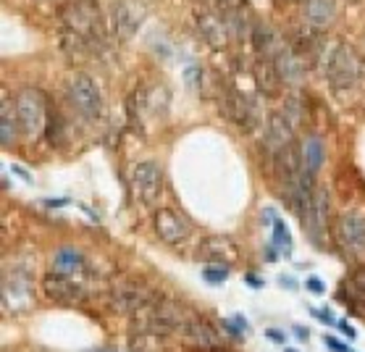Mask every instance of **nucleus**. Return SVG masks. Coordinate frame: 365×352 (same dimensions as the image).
Here are the masks:
<instances>
[{
  "label": "nucleus",
  "mask_w": 365,
  "mask_h": 352,
  "mask_svg": "<svg viewBox=\"0 0 365 352\" xmlns=\"http://www.w3.org/2000/svg\"><path fill=\"white\" fill-rule=\"evenodd\" d=\"M336 239L349 255L365 258V213L347 210L336 221Z\"/></svg>",
  "instance_id": "1a4fd4ad"
},
{
  "label": "nucleus",
  "mask_w": 365,
  "mask_h": 352,
  "mask_svg": "<svg viewBox=\"0 0 365 352\" xmlns=\"http://www.w3.org/2000/svg\"><path fill=\"white\" fill-rule=\"evenodd\" d=\"M197 26H200L202 40H205L207 45L221 48V45L226 42V34H229V29H226L224 19L218 16L216 11H202V14L197 16Z\"/></svg>",
  "instance_id": "6ab92c4d"
},
{
  "label": "nucleus",
  "mask_w": 365,
  "mask_h": 352,
  "mask_svg": "<svg viewBox=\"0 0 365 352\" xmlns=\"http://www.w3.org/2000/svg\"><path fill=\"white\" fill-rule=\"evenodd\" d=\"M324 74L331 87L349 90L363 76V56L347 42H336L334 51L324 53Z\"/></svg>",
  "instance_id": "f03ea898"
},
{
  "label": "nucleus",
  "mask_w": 365,
  "mask_h": 352,
  "mask_svg": "<svg viewBox=\"0 0 365 352\" xmlns=\"http://www.w3.org/2000/svg\"><path fill=\"white\" fill-rule=\"evenodd\" d=\"M187 344H195L200 350H207V352H216L221 350V336L213 326H210V321L200 319L197 313H192L190 321L184 323L182 334H179Z\"/></svg>",
  "instance_id": "f8f14e48"
},
{
  "label": "nucleus",
  "mask_w": 365,
  "mask_h": 352,
  "mask_svg": "<svg viewBox=\"0 0 365 352\" xmlns=\"http://www.w3.org/2000/svg\"><path fill=\"white\" fill-rule=\"evenodd\" d=\"M16 110H19V126L26 137H37L45 126L48 118V105H45V95L40 90L26 87L16 98Z\"/></svg>",
  "instance_id": "423d86ee"
},
{
  "label": "nucleus",
  "mask_w": 365,
  "mask_h": 352,
  "mask_svg": "<svg viewBox=\"0 0 365 352\" xmlns=\"http://www.w3.org/2000/svg\"><path fill=\"white\" fill-rule=\"evenodd\" d=\"M245 281H247V284H252L255 289H260V286H263V281H260L255 274H247V276H245Z\"/></svg>",
  "instance_id": "f704fd0d"
},
{
  "label": "nucleus",
  "mask_w": 365,
  "mask_h": 352,
  "mask_svg": "<svg viewBox=\"0 0 365 352\" xmlns=\"http://www.w3.org/2000/svg\"><path fill=\"white\" fill-rule=\"evenodd\" d=\"M132 192L142 205H155L163 195V171L153 160H142L132 168Z\"/></svg>",
  "instance_id": "39448f33"
},
{
  "label": "nucleus",
  "mask_w": 365,
  "mask_h": 352,
  "mask_svg": "<svg viewBox=\"0 0 365 352\" xmlns=\"http://www.w3.org/2000/svg\"><path fill=\"white\" fill-rule=\"evenodd\" d=\"M276 68H279V76H282L284 82H299L302 76H305V68H307V58H302L299 53H294L292 48H282V51L276 53L274 58Z\"/></svg>",
  "instance_id": "f3484780"
},
{
  "label": "nucleus",
  "mask_w": 365,
  "mask_h": 352,
  "mask_svg": "<svg viewBox=\"0 0 365 352\" xmlns=\"http://www.w3.org/2000/svg\"><path fill=\"white\" fill-rule=\"evenodd\" d=\"M53 274L79 279L84 274V255L74 247H63L53 255Z\"/></svg>",
  "instance_id": "aec40b11"
},
{
  "label": "nucleus",
  "mask_w": 365,
  "mask_h": 352,
  "mask_svg": "<svg viewBox=\"0 0 365 352\" xmlns=\"http://www.w3.org/2000/svg\"><path fill=\"white\" fill-rule=\"evenodd\" d=\"M92 352H118V350H92Z\"/></svg>",
  "instance_id": "58836bf2"
},
{
  "label": "nucleus",
  "mask_w": 365,
  "mask_h": 352,
  "mask_svg": "<svg viewBox=\"0 0 365 352\" xmlns=\"http://www.w3.org/2000/svg\"><path fill=\"white\" fill-rule=\"evenodd\" d=\"M329 216H331V200H329V190L326 187H316V192L307 202V208L302 210V229L305 234L318 244L324 247V234L329 229Z\"/></svg>",
  "instance_id": "20e7f679"
},
{
  "label": "nucleus",
  "mask_w": 365,
  "mask_h": 352,
  "mask_svg": "<svg viewBox=\"0 0 365 352\" xmlns=\"http://www.w3.org/2000/svg\"><path fill=\"white\" fill-rule=\"evenodd\" d=\"M255 84L257 90L268 98H276V95L282 93V84L284 79L279 76V68H276L274 61H260L255 66Z\"/></svg>",
  "instance_id": "412c9836"
},
{
  "label": "nucleus",
  "mask_w": 365,
  "mask_h": 352,
  "mask_svg": "<svg viewBox=\"0 0 365 352\" xmlns=\"http://www.w3.org/2000/svg\"><path fill=\"white\" fill-rule=\"evenodd\" d=\"M0 100H3V108H0V143H3V147H11L16 143V132L21 129L19 126V110L9 90H3Z\"/></svg>",
  "instance_id": "dca6fc26"
},
{
  "label": "nucleus",
  "mask_w": 365,
  "mask_h": 352,
  "mask_svg": "<svg viewBox=\"0 0 365 352\" xmlns=\"http://www.w3.org/2000/svg\"><path fill=\"white\" fill-rule=\"evenodd\" d=\"M100 37H103V19L98 3L76 0L63 9V40H71V48L84 51L87 45L100 42Z\"/></svg>",
  "instance_id": "f257e3e1"
},
{
  "label": "nucleus",
  "mask_w": 365,
  "mask_h": 352,
  "mask_svg": "<svg viewBox=\"0 0 365 352\" xmlns=\"http://www.w3.org/2000/svg\"><path fill=\"white\" fill-rule=\"evenodd\" d=\"M336 326H339V328H341V334H344V336H349V339H355V336H357V331H355V328L349 326V321H339V323H336Z\"/></svg>",
  "instance_id": "473e14b6"
},
{
  "label": "nucleus",
  "mask_w": 365,
  "mask_h": 352,
  "mask_svg": "<svg viewBox=\"0 0 365 352\" xmlns=\"http://www.w3.org/2000/svg\"><path fill=\"white\" fill-rule=\"evenodd\" d=\"M334 16H336L334 0H305V19L313 26H326Z\"/></svg>",
  "instance_id": "5701e85b"
},
{
  "label": "nucleus",
  "mask_w": 365,
  "mask_h": 352,
  "mask_svg": "<svg viewBox=\"0 0 365 352\" xmlns=\"http://www.w3.org/2000/svg\"><path fill=\"white\" fill-rule=\"evenodd\" d=\"M324 344H326V347H329L331 352H352V350L347 347V344H341L339 339H336V336H329V334H326V336H324Z\"/></svg>",
  "instance_id": "c85d7f7f"
},
{
  "label": "nucleus",
  "mask_w": 365,
  "mask_h": 352,
  "mask_svg": "<svg viewBox=\"0 0 365 352\" xmlns=\"http://www.w3.org/2000/svg\"><path fill=\"white\" fill-rule=\"evenodd\" d=\"M299 158H302V171L307 174H316L321 163H324V143L316 135L302 137L299 143Z\"/></svg>",
  "instance_id": "4be33fe9"
},
{
  "label": "nucleus",
  "mask_w": 365,
  "mask_h": 352,
  "mask_svg": "<svg viewBox=\"0 0 365 352\" xmlns=\"http://www.w3.org/2000/svg\"><path fill=\"white\" fill-rule=\"evenodd\" d=\"M274 244L279 250L287 252V255L292 252V237H289V232H287V227H284L282 218H274Z\"/></svg>",
  "instance_id": "bb28decb"
},
{
  "label": "nucleus",
  "mask_w": 365,
  "mask_h": 352,
  "mask_svg": "<svg viewBox=\"0 0 365 352\" xmlns=\"http://www.w3.org/2000/svg\"><path fill=\"white\" fill-rule=\"evenodd\" d=\"M32 279L26 276L24 271H6V279H3V308L9 313H21L32 305Z\"/></svg>",
  "instance_id": "9d476101"
},
{
  "label": "nucleus",
  "mask_w": 365,
  "mask_h": 352,
  "mask_svg": "<svg viewBox=\"0 0 365 352\" xmlns=\"http://www.w3.org/2000/svg\"><path fill=\"white\" fill-rule=\"evenodd\" d=\"M226 116L234 118L237 124H247L250 118H252V105H250L247 98H242L240 93H229L226 98Z\"/></svg>",
  "instance_id": "b1692460"
},
{
  "label": "nucleus",
  "mask_w": 365,
  "mask_h": 352,
  "mask_svg": "<svg viewBox=\"0 0 365 352\" xmlns=\"http://www.w3.org/2000/svg\"><path fill=\"white\" fill-rule=\"evenodd\" d=\"M292 129L294 126L289 124V118L284 116V113H271V118H268V132H266V147L271 155H276L284 147L294 145L292 143Z\"/></svg>",
  "instance_id": "2eb2a0df"
},
{
  "label": "nucleus",
  "mask_w": 365,
  "mask_h": 352,
  "mask_svg": "<svg viewBox=\"0 0 365 352\" xmlns=\"http://www.w3.org/2000/svg\"><path fill=\"white\" fill-rule=\"evenodd\" d=\"M221 326H224L226 331H229V334L234 336V339H240V336H245V331H242V328L237 326V323H234L232 319H229V321H224V323H221Z\"/></svg>",
  "instance_id": "2f4dec72"
},
{
  "label": "nucleus",
  "mask_w": 365,
  "mask_h": 352,
  "mask_svg": "<svg viewBox=\"0 0 365 352\" xmlns=\"http://www.w3.org/2000/svg\"><path fill=\"white\" fill-rule=\"evenodd\" d=\"M216 352H229V350H216Z\"/></svg>",
  "instance_id": "ea45409f"
},
{
  "label": "nucleus",
  "mask_w": 365,
  "mask_h": 352,
  "mask_svg": "<svg viewBox=\"0 0 365 352\" xmlns=\"http://www.w3.org/2000/svg\"><path fill=\"white\" fill-rule=\"evenodd\" d=\"M158 300V294L153 292L148 284H142V281H116V284L110 286L108 292V308L118 316H137L142 308H148L150 302Z\"/></svg>",
  "instance_id": "7ed1b4c3"
},
{
  "label": "nucleus",
  "mask_w": 365,
  "mask_h": 352,
  "mask_svg": "<svg viewBox=\"0 0 365 352\" xmlns=\"http://www.w3.org/2000/svg\"><path fill=\"white\" fill-rule=\"evenodd\" d=\"M266 334H268V339H274V342H284V334H279V331H271V328H268Z\"/></svg>",
  "instance_id": "e433bc0d"
},
{
  "label": "nucleus",
  "mask_w": 365,
  "mask_h": 352,
  "mask_svg": "<svg viewBox=\"0 0 365 352\" xmlns=\"http://www.w3.org/2000/svg\"><path fill=\"white\" fill-rule=\"evenodd\" d=\"M279 281H282V284L287 286V289H294V279H292V276H282Z\"/></svg>",
  "instance_id": "4c0bfd02"
},
{
  "label": "nucleus",
  "mask_w": 365,
  "mask_h": 352,
  "mask_svg": "<svg viewBox=\"0 0 365 352\" xmlns=\"http://www.w3.org/2000/svg\"><path fill=\"white\" fill-rule=\"evenodd\" d=\"M132 350L134 352H163L166 350V336L132 331Z\"/></svg>",
  "instance_id": "393cba45"
},
{
  "label": "nucleus",
  "mask_w": 365,
  "mask_h": 352,
  "mask_svg": "<svg viewBox=\"0 0 365 352\" xmlns=\"http://www.w3.org/2000/svg\"><path fill=\"white\" fill-rule=\"evenodd\" d=\"M305 286H307V292H313V294H324V292H326L324 281H321L318 276H310V279H307Z\"/></svg>",
  "instance_id": "c756f323"
},
{
  "label": "nucleus",
  "mask_w": 365,
  "mask_h": 352,
  "mask_svg": "<svg viewBox=\"0 0 365 352\" xmlns=\"http://www.w3.org/2000/svg\"><path fill=\"white\" fill-rule=\"evenodd\" d=\"M344 294H347L349 300L365 302V266L355 269L347 276V281H344Z\"/></svg>",
  "instance_id": "a878e982"
},
{
  "label": "nucleus",
  "mask_w": 365,
  "mask_h": 352,
  "mask_svg": "<svg viewBox=\"0 0 365 352\" xmlns=\"http://www.w3.org/2000/svg\"><path fill=\"white\" fill-rule=\"evenodd\" d=\"M226 276H229V269H226V266H205V269H202V279L210 281V284H224Z\"/></svg>",
  "instance_id": "cd10ccee"
},
{
  "label": "nucleus",
  "mask_w": 365,
  "mask_h": 352,
  "mask_svg": "<svg viewBox=\"0 0 365 352\" xmlns=\"http://www.w3.org/2000/svg\"><path fill=\"white\" fill-rule=\"evenodd\" d=\"M234 323H237V326L242 328V331H245V334H247V328H250V323H247V319H242V316H234Z\"/></svg>",
  "instance_id": "72a5a7b5"
},
{
  "label": "nucleus",
  "mask_w": 365,
  "mask_h": 352,
  "mask_svg": "<svg viewBox=\"0 0 365 352\" xmlns=\"http://www.w3.org/2000/svg\"><path fill=\"white\" fill-rule=\"evenodd\" d=\"M200 255L210 263V266H229L232 260H237V247L224 237H210L205 244L200 247Z\"/></svg>",
  "instance_id": "a211bd4d"
},
{
  "label": "nucleus",
  "mask_w": 365,
  "mask_h": 352,
  "mask_svg": "<svg viewBox=\"0 0 365 352\" xmlns=\"http://www.w3.org/2000/svg\"><path fill=\"white\" fill-rule=\"evenodd\" d=\"M42 292L50 302H58V305H82L87 300V286L79 279L61 276L53 271L42 279Z\"/></svg>",
  "instance_id": "0eeeda50"
},
{
  "label": "nucleus",
  "mask_w": 365,
  "mask_h": 352,
  "mask_svg": "<svg viewBox=\"0 0 365 352\" xmlns=\"http://www.w3.org/2000/svg\"><path fill=\"white\" fill-rule=\"evenodd\" d=\"M142 21V6L137 0H121L113 6V32L118 37H132L134 29L140 26Z\"/></svg>",
  "instance_id": "ddd939ff"
},
{
  "label": "nucleus",
  "mask_w": 365,
  "mask_h": 352,
  "mask_svg": "<svg viewBox=\"0 0 365 352\" xmlns=\"http://www.w3.org/2000/svg\"><path fill=\"white\" fill-rule=\"evenodd\" d=\"M284 352H294V350H284Z\"/></svg>",
  "instance_id": "a19ab883"
},
{
  "label": "nucleus",
  "mask_w": 365,
  "mask_h": 352,
  "mask_svg": "<svg viewBox=\"0 0 365 352\" xmlns=\"http://www.w3.org/2000/svg\"><path fill=\"white\" fill-rule=\"evenodd\" d=\"M155 232L166 244H182L190 239L192 224L171 208H160L155 213Z\"/></svg>",
  "instance_id": "9b49d317"
},
{
  "label": "nucleus",
  "mask_w": 365,
  "mask_h": 352,
  "mask_svg": "<svg viewBox=\"0 0 365 352\" xmlns=\"http://www.w3.org/2000/svg\"><path fill=\"white\" fill-rule=\"evenodd\" d=\"M294 336H297V339H302V342H305L307 336H310V331H307V328H302V326H294Z\"/></svg>",
  "instance_id": "c9c22d12"
},
{
  "label": "nucleus",
  "mask_w": 365,
  "mask_h": 352,
  "mask_svg": "<svg viewBox=\"0 0 365 352\" xmlns=\"http://www.w3.org/2000/svg\"><path fill=\"white\" fill-rule=\"evenodd\" d=\"M68 100L84 118H100L103 113V98H100L98 84L87 74H76L68 84Z\"/></svg>",
  "instance_id": "6e6552de"
},
{
  "label": "nucleus",
  "mask_w": 365,
  "mask_h": 352,
  "mask_svg": "<svg viewBox=\"0 0 365 352\" xmlns=\"http://www.w3.org/2000/svg\"><path fill=\"white\" fill-rule=\"evenodd\" d=\"M310 313H313V316H316V319H321V321H324V323H339V321L334 319V313L329 311V308H326V311H316V308H313V311H310Z\"/></svg>",
  "instance_id": "7c9ffc66"
},
{
  "label": "nucleus",
  "mask_w": 365,
  "mask_h": 352,
  "mask_svg": "<svg viewBox=\"0 0 365 352\" xmlns=\"http://www.w3.org/2000/svg\"><path fill=\"white\" fill-rule=\"evenodd\" d=\"M274 174L284 187H289L302 174V158H299V145H289L282 152L274 155Z\"/></svg>",
  "instance_id": "4468645a"
}]
</instances>
